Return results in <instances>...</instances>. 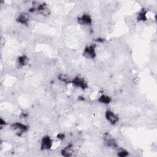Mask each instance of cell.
<instances>
[{"mask_svg": "<svg viewBox=\"0 0 157 157\" xmlns=\"http://www.w3.org/2000/svg\"><path fill=\"white\" fill-rule=\"evenodd\" d=\"M10 128L17 136L20 137L23 136L29 130L28 125L20 121H15L10 124Z\"/></svg>", "mask_w": 157, "mask_h": 157, "instance_id": "1", "label": "cell"}, {"mask_svg": "<svg viewBox=\"0 0 157 157\" xmlns=\"http://www.w3.org/2000/svg\"><path fill=\"white\" fill-rule=\"evenodd\" d=\"M74 87L78 89L85 90L88 88V84L86 80L80 75H75L71 80V83Z\"/></svg>", "mask_w": 157, "mask_h": 157, "instance_id": "2", "label": "cell"}, {"mask_svg": "<svg viewBox=\"0 0 157 157\" xmlns=\"http://www.w3.org/2000/svg\"><path fill=\"white\" fill-rule=\"evenodd\" d=\"M53 146V140L48 135L43 136L39 142V147L41 151H49Z\"/></svg>", "mask_w": 157, "mask_h": 157, "instance_id": "3", "label": "cell"}, {"mask_svg": "<svg viewBox=\"0 0 157 157\" xmlns=\"http://www.w3.org/2000/svg\"><path fill=\"white\" fill-rule=\"evenodd\" d=\"M83 57L88 59H94L97 55L96 45L94 44L86 45L83 50Z\"/></svg>", "mask_w": 157, "mask_h": 157, "instance_id": "4", "label": "cell"}, {"mask_svg": "<svg viewBox=\"0 0 157 157\" xmlns=\"http://www.w3.org/2000/svg\"><path fill=\"white\" fill-rule=\"evenodd\" d=\"M104 118L112 126L116 125L120 121V117L117 113L110 109H107L104 112Z\"/></svg>", "mask_w": 157, "mask_h": 157, "instance_id": "5", "label": "cell"}, {"mask_svg": "<svg viewBox=\"0 0 157 157\" xmlns=\"http://www.w3.org/2000/svg\"><path fill=\"white\" fill-rule=\"evenodd\" d=\"M103 141L105 145L109 148L116 150L118 147V144L116 139L109 133H105L104 134Z\"/></svg>", "mask_w": 157, "mask_h": 157, "instance_id": "6", "label": "cell"}, {"mask_svg": "<svg viewBox=\"0 0 157 157\" xmlns=\"http://www.w3.org/2000/svg\"><path fill=\"white\" fill-rule=\"evenodd\" d=\"M77 23L83 26H90L92 25L93 20L91 15L85 13L78 16L77 18Z\"/></svg>", "mask_w": 157, "mask_h": 157, "instance_id": "7", "label": "cell"}, {"mask_svg": "<svg viewBox=\"0 0 157 157\" xmlns=\"http://www.w3.org/2000/svg\"><path fill=\"white\" fill-rule=\"evenodd\" d=\"M30 20L29 14L27 12H21L16 17V21L21 25L26 26L28 25Z\"/></svg>", "mask_w": 157, "mask_h": 157, "instance_id": "8", "label": "cell"}, {"mask_svg": "<svg viewBox=\"0 0 157 157\" xmlns=\"http://www.w3.org/2000/svg\"><path fill=\"white\" fill-rule=\"evenodd\" d=\"M74 148L72 144H67L66 146L63 147L60 151L61 155L65 157H69L74 156Z\"/></svg>", "mask_w": 157, "mask_h": 157, "instance_id": "9", "label": "cell"}, {"mask_svg": "<svg viewBox=\"0 0 157 157\" xmlns=\"http://www.w3.org/2000/svg\"><path fill=\"white\" fill-rule=\"evenodd\" d=\"M29 58L27 55L23 54L18 56L16 59V65L18 68H22L28 65L29 63Z\"/></svg>", "mask_w": 157, "mask_h": 157, "instance_id": "10", "label": "cell"}, {"mask_svg": "<svg viewBox=\"0 0 157 157\" xmlns=\"http://www.w3.org/2000/svg\"><path fill=\"white\" fill-rule=\"evenodd\" d=\"M112 101V98L108 94H102L98 98V102L103 105H108Z\"/></svg>", "mask_w": 157, "mask_h": 157, "instance_id": "11", "label": "cell"}, {"mask_svg": "<svg viewBox=\"0 0 157 157\" xmlns=\"http://www.w3.org/2000/svg\"><path fill=\"white\" fill-rule=\"evenodd\" d=\"M58 80L64 84H70L71 83V78L68 75L64 73H60L58 75Z\"/></svg>", "mask_w": 157, "mask_h": 157, "instance_id": "12", "label": "cell"}, {"mask_svg": "<svg viewBox=\"0 0 157 157\" xmlns=\"http://www.w3.org/2000/svg\"><path fill=\"white\" fill-rule=\"evenodd\" d=\"M136 20L137 21H145L147 20V10L145 9H142L137 13Z\"/></svg>", "mask_w": 157, "mask_h": 157, "instance_id": "13", "label": "cell"}, {"mask_svg": "<svg viewBox=\"0 0 157 157\" xmlns=\"http://www.w3.org/2000/svg\"><path fill=\"white\" fill-rule=\"evenodd\" d=\"M116 153L117 156L120 157H126L129 155V151L127 150L119 147L116 149Z\"/></svg>", "mask_w": 157, "mask_h": 157, "instance_id": "14", "label": "cell"}, {"mask_svg": "<svg viewBox=\"0 0 157 157\" xmlns=\"http://www.w3.org/2000/svg\"><path fill=\"white\" fill-rule=\"evenodd\" d=\"M59 140H64V138H65V135L64 133H59L58 135H57V137H56Z\"/></svg>", "mask_w": 157, "mask_h": 157, "instance_id": "15", "label": "cell"}]
</instances>
